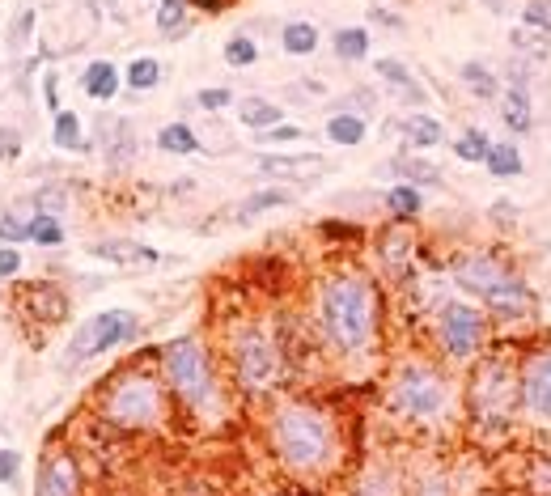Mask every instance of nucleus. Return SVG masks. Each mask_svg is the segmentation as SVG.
Wrapping results in <instances>:
<instances>
[{"label": "nucleus", "mask_w": 551, "mask_h": 496, "mask_svg": "<svg viewBox=\"0 0 551 496\" xmlns=\"http://www.w3.org/2000/svg\"><path fill=\"white\" fill-rule=\"evenodd\" d=\"M268 446L276 463L297 480H318L340 463V429L327 407L289 395L268 412Z\"/></svg>", "instance_id": "1"}, {"label": "nucleus", "mask_w": 551, "mask_h": 496, "mask_svg": "<svg viewBox=\"0 0 551 496\" xmlns=\"http://www.w3.org/2000/svg\"><path fill=\"white\" fill-rule=\"evenodd\" d=\"M318 331L331 352L357 361L378 348L382 335V297L365 272H331L318 285Z\"/></svg>", "instance_id": "2"}, {"label": "nucleus", "mask_w": 551, "mask_h": 496, "mask_svg": "<svg viewBox=\"0 0 551 496\" xmlns=\"http://www.w3.org/2000/svg\"><path fill=\"white\" fill-rule=\"evenodd\" d=\"M157 369H162L166 391L179 399L195 420L221 416L225 395H221V378H217V361H212L208 344L200 335H174L170 344L157 352Z\"/></svg>", "instance_id": "3"}, {"label": "nucleus", "mask_w": 551, "mask_h": 496, "mask_svg": "<svg viewBox=\"0 0 551 496\" xmlns=\"http://www.w3.org/2000/svg\"><path fill=\"white\" fill-rule=\"evenodd\" d=\"M166 412H170V391L162 382V369L153 374L145 365H128L98 391V420L119 433L162 429Z\"/></svg>", "instance_id": "4"}, {"label": "nucleus", "mask_w": 551, "mask_h": 496, "mask_svg": "<svg viewBox=\"0 0 551 496\" xmlns=\"http://www.w3.org/2000/svg\"><path fill=\"white\" fill-rule=\"evenodd\" d=\"M386 403L403 424L412 429H441L450 424L454 412H458V395H454V382L441 365L433 361H407L395 369L390 378V391H386Z\"/></svg>", "instance_id": "5"}, {"label": "nucleus", "mask_w": 551, "mask_h": 496, "mask_svg": "<svg viewBox=\"0 0 551 496\" xmlns=\"http://www.w3.org/2000/svg\"><path fill=\"white\" fill-rule=\"evenodd\" d=\"M450 276L462 293H475L484 306L501 318V323H513V318H526L535 310V293L530 285L509 268L501 255L492 251H462L450 259Z\"/></svg>", "instance_id": "6"}, {"label": "nucleus", "mask_w": 551, "mask_h": 496, "mask_svg": "<svg viewBox=\"0 0 551 496\" xmlns=\"http://www.w3.org/2000/svg\"><path fill=\"white\" fill-rule=\"evenodd\" d=\"M467 424L475 433H509L513 416L522 407V378L518 365L501 352H484L471 365L467 378Z\"/></svg>", "instance_id": "7"}, {"label": "nucleus", "mask_w": 551, "mask_h": 496, "mask_svg": "<svg viewBox=\"0 0 551 496\" xmlns=\"http://www.w3.org/2000/svg\"><path fill=\"white\" fill-rule=\"evenodd\" d=\"M229 369L246 399H263L280 386L284 374V348L272 327L263 323H238L229 331Z\"/></svg>", "instance_id": "8"}, {"label": "nucleus", "mask_w": 551, "mask_h": 496, "mask_svg": "<svg viewBox=\"0 0 551 496\" xmlns=\"http://www.w3.org/2000/svg\"><path fill=\"white\" fill-rule=\"evenodd\" d=\"M140 335V314L132 310H102L94 318H85V323L73 331V340L64 348V365H85V361H98L102 352H111L119 344H132Z\"/></svg>", "instance_id": "9"}, {"label": "nucleus", "mask_w": 551, "mask_h": 496, "mask_svg": "<svg viewBox=\"0 0 551 496\" xmlns=\"http://www.w3.org/2000/svg\"><path fill=\"white\" fill-rule=\"evenodd\" d=\"M437 344L441 352L454 361V365H467L475 361L479 352H484V340H488V314L471 306V301H446V306L437 310Z\"/></svg>", "instance_id": "10"}, {"label": "nucleus", "mask_w": 551, "mask_h": 496, "mask_svg": "<svg viewBox=\"0 0 551 496\" xmlns=\"http://www.w3.org/2000/svg\"><path fill=\"white\" fill-rule=\"evenodd\" d=\"M518 378H522V412L551 429V344L526 352Z\"/></svg>", "instance_id": "11"}, {"label": "nucleus", "mask_w": 551, "mask_h": 496, "mask_svg": "<svg viewBox=\"0 0 551 496\" xmlns=\"http://www.w3.org/2000/svg\"><path fill=\"white\" fill-rule=\"evenodd\" d=\"M30 496H81V467L73 450L51 446L43 454L39 471H34V492Z\"/></svg>", "instance_id": "12"}, {"label": "nucleus", "mask_w": 551, "mask_h": 496, "mask_svg": "<svg viewBox=\"0 0 551 496\" xmlns=\"http://www.w3.org/2000/svg\"><path fill=\"white\" fill-rule=\"evenodd\" d=\"M17 301L26 306V314L34 318L39 327H56V323H64L68 318V289H60V285H26V289H17Z\"/></svg>", "instance_id": "13"}, {"label": "nucleus", "mask_w": 551, "mask_h": 496, "mask_svg": "<svg viewBox=\"0 0 551 496\" xmlns=\"http://www.w3.org/2000/svg\"><path fill=\"white\" fill-rule=\"evenodd\" d=\"M373 246H378V259H382V268L390 276H407V268H412V255H416V242H412V229H407V221H390L386 229H378Z\"/></svg>", "instance_id": "14"}, {"label": "nucleus", "mask_w": 551, "mask_h": 496, "mask_svg": "<svg viewBox=\"0 0 551 496\" xmlns=\"http://www.w3.org/2000/svg\"><path fill=\"white\" fill-rule=\"evenodd\" d=\"M259 174H268V179H301V183H310V179H323L327 174V162L318 153H297V157H280V153H268V157H259Z\"/></svg>", "instance_id": "15"}, {"label": "nucleus", "mask_w": 551, "mask_h": 496, "mask_svg": "<svg viewBox=\"0 0 551 496\" xmlns=\"http://www.w3.org/2000/svg\"><path fill=\"white\" fill-rule=\"evenodd\" d=\"M90 255L106 259V263H119V268H157L162 255L145 242H132V238H106V242H90Z\"/></svg>", "instance_id": "16"}, {"label": "nucleus", "mask_w": 551, "mask_h": 496, "mask_svg": "<svg viewBox=\"0 0 551 496\" xmlns=\"http://www.w3.org/2000/svg\"><path fill=\"white\" fill-rule=\"evenodd\" d=\"M98 145L111 170H123L136 157V128L128 119H98Z\"/></svg>", "instance_id": "17"}, {"label": "nucleus", "mask_w": 551, "mask_h": 496, "mask_svg": "<svg viewBox=\"0 0 551 496\" xmlns=\"http://www.w3.org/2000/svg\"><path fill=\"white\" fill-rule=\"evenodd\" d=\"M501 119H505V128L513 136L535 128V102H530L526 85H505V90H501Z\"/></svg>", "instance_id": "18"}, {"label": "nucleus", "mask_w": 551, "mask_h": 496, "mask_svg": "<svg viewBox=\"0 0 551 496\" xmlns=\"http://www.w3.org/2000/svg\"><path fill=\"white\" fill-rule=\"evenodd\" d=\"M119 85H123V73H119L111 60L85 64V73H81V94L90 98V102H111V98L119 94Z\"/></svg>", "instance_id": "19"}, {"label": "nucleus", "mask_w": 551, "mask_h": 496, "mask_svg": "<svg viewBox=\"0 0 551 496\" xmlns=\"http://www.w3.org/2000/svg\"><path fill=\"white\" fill-rule=\"evenodd\" d=\"M373 73H378L382 81H390V85H395V90H399V98H407V102H416V106H424V102H429V90H424V85L412 77V68H407V64H399V60H373Z\"/></svg>", "instance_id": "20"}, {"label": "nucleus", "mask_w": 551, "mask_h": 496, "mask_svg": "<svg viewBox=\"0 0 551 496\" xmlns=\"http://www.w3.org/2000/svg\"><path fill=\"white\" fill-rule=\"evenodd\" d=\"M390 174H399V183H412V187H441V170L433 162H424V157H412V153H399L386 162Z\"/></svg>", "instance_id": "21"}, {"label": "nucleus", "mask_w": 551, "mask_h": 496, "mask_svg": "<svg viewBox=\"0 0 551 496\" xmlns=\"http://www.w3.org/2000/svg\"><path fill=\"white\" fill-rule=\"evenodd\" d=\"M399 132H403V145H412V149H437L446 140V128L433 115H403Z\"/></svg>", "instance_id": "22"}, {"label": "nucleus", "mask_w": 551, "mask_h": 496, "mask_svg": "<svg viewBox=\"0 0 551 496\" xmlns=\"http://www.w3.org/2000/svg\"><path fill=\"white\" fill-rule=\"evenodd\" d=\"M323 136L331 140V145L357 149V145H365V136H369V119H361V115H344V111H335V115L327 119V128H323Z\"/></svg>", "instance_id": "23"}, {"label": "nucleus", "mask_w": 551, "mask_h": 496, "mask_svg": "<svg viewBox=\"0 0 551 496\" xmlns=\"http://www.w3.org/2000/svg\"><path fill=\"white\" fill-rule=\"evenodd\" d=\"M386 212H390V221H407V225H412L424 212V191L412 187V183H395V187L386 191Z\"/></svg>", "instance_id": "24"}, {"label": "nucleus", "mask_w": 551, "mask_h": 496, "mask_svg": "<svg viewBox=\"0 0 551 496\" xmlns=\"http://www.w3.org/2000/svg\"><path fill=\"white\" fill-rule=\"evenodd\" d=\"M458 77H462V85H467V90H471V98H479V102H492V98H501V77H496L488 64L467 60V64L458 68Z\"/></svg>", "instance_id": "25"}, {"label": "nucleus", "mask_w": 551, "mask_h": 496, "mask_svg": "<svg viewBox=\"0 0 551 496\" xmlns=\"http://www.w3.org/2000/svg\"><path fill=\"white\" fill-rule=\"evenodd\" d=\"M238 119L251 132H272L276 123H284V111H280V102H268V98H242Z\"/></svg>", "instance_id": "26"}, {"label": "nucleus", "mask_w": 551, "mask_h": 496, "mask_svg": "<svg viewBox=\"0 0 551 496\" xmlns=\"http://www.w3.org/2000/svg\"><path fill=\"white\" fill-rule=\"evenodd\" d=\"M484 166H488L492 179H518V174L526 170V162H522V153H518L513 140H492V153H488Z\"/></svg>", "instance_id": "27"}, {"label": "nucleus", "mask_w": 551, "mask_h": 496, "mask_svg": "<svg viewBox=\"0 0 551 496\" xmlns=\"http://www.w3.org/2000/svg\"><path fill=\"white\" fill-rule=\"evenodd\" d=\"M331 47H335V56H340L344 64H357L369 56V30L365 26H340L331 34Z\"/></svg>", "instance_id": "28"}, {"label": "nucleus", "mask_w": 551, "mask_h": 496, "mask_svg": "<svg viewBox=\"0 0 551 496\" xmlns=\"http://www.w3.org/2000/svg\"><path fill=\"white\" fill-rule=\"evenodd\" d=\"M162 73H166V68L157 64L153 56H136L128 68H123V85H128V90H136V94H149V90H157V85H162Z\"/></svg>", "instance_id": "29"}, {"label": "nucleus", "mask_w": 551, "mask_h": 496, "mask_svg": "<svg viewBox=\"0 0 551 496\" xmlns=\"http://www.w3.org/2000/svg\"><path fill=\"white\" fill-rule=\"evenodd\" d=\"M51 140H56V149L90 153V140L81 136V119H77L73 111H56V123H51Z\"/></svg>", "instance_id": "30"}, {"label": "nucleus", "mask_w": 551, "mask_h": 496, "mask_svg": "<svg viewBox=\"0 0 551 496\" xmlns=\"http://www.w3.org/2000/svg\"><path fill=\"white\" fill-rule=\"evenodd\" d=\"M157 149L170 153V157H191L200 149V136H195L187 123H166V128L157 132Z\"/></svg>", "instance_id": "31"}, {"label": "nucleus", "mask_w": 551, "mask_h": 496, "mask_svg": "<svg viewBox=\"0 0 551 496\" xmlns=\"http://www.w3.org/2000/svg\"><path fill=\"white\" fill-rule=\"evenodd\" d=\"M284 204H293L289 191H255V196H246L238 208H234V221L238 225H251L259 212H268V208H284Z\"/></svg>", "instance_id": "32"}, {"label": "nucleus", "mask_w": 551, "mask_h": 496, "mask_svg": "<svg viewBox=\"0 0 551 496\" xmlns=\"http://www.w3.org/2000/svg\"><path fill=\"white\" fill-rule=\"evenodd\" d=\"M280 47H284V56H314V47H318V30L310 22H284L280 30Z\"/></svg>", "instance_id": "33"}, {"label": "nucleus", "mask_w": 551, "mask_h": 496, "mask_svg": "<svg viewBox=\"0 0 551 496\" xmlns=\"http://www.w3.org/2000/svg\"><path fill=\"white\" fill-rule=\"evenodd\" d=\"M488 153H492V140L484 128H467L458 140H454V157L458 162H475V166H484L488 162Z\"/></svg>", "instance_id": "34"}, {"label": "nucleus", "mask_w": 551, "mask_h": 496, "mask_svg": "<svg viewBox=\"0 0 551 496\" xmlns=\"http://www.w3.org/2000/svg\"><path fill=\"white\" fill-rule=\"evenodd\" d=\"M509 47L518 51V56H530V60H547L551 56V39L530 26H513L509 30Z\"/></svg>", "instance_id": "35"}, {"label": "nucleus", "mask_w": 551, "mask_h": 496, "mask_svg": "<svg viewBox=\"0 0 551 496\" xmlns=\"http://www.w3.org/2000/svg\"><path fill=\"white\" fill-rule=\"evenodd\" d=\"M187 9H191V0H162V5H157V30H162L166 39H179L187 30Z\"/></svg>", "instance_id": "36"}, {"label": "nucleus", "mask_w": 551, "mask_h": 496, "mask_svg": "<svg viewBox=\"0 0 551 496\" xmlns=\"http://www.w3.org/2000/svg\"><path fill=\"white\" fill-rule=\"evenodd\" d=\"M34 217V212H30ZM30 217H22L17 208H0V242L17 246V242H30Z\"/></svg>", "instance_id": "37"}, {"label": "nucleus", "mask_w": 551, "mask_h": 496, "mask_svg": "<svg viewBox=\"0 0 551 496\" xmlns=\"http://www.w3.org/2000/svg\"><path fill=\"white\" fill-rule=\"evenodd\" d=\"M30 242L34 246H64L60 217H43V212H34V217H30Z\"/></svg>", "instance_id": "38"}, {"label": "nucleus", "mask_w": 551, "mask_h": 496, "mask_svg": "<svg viewBox=\"0 0 551 496\" xmlns=\"http://www.w3.org/2000/svg\"><path fill=\"white\" fill-rule=\"evenodd\" d=\"M259 60V43L251 39V34H234V39L225 43V64L229 68H251Z\"/></svg>", "instance_id": "39"}, {"label": "nucleus", "mask_w": 551, "mask_h": 496, "mask_svg": "<svg viewBox=\"0 0 551 496\" xmlns=\"http://www.w3.org/2000/svg\"><path fill=\"white\" fill-rule=\"evenodd\" d=\"M64 208H68V191H64V187H39V191H34L30 212H43V217H60Z\"/></svg>", "instance_id": "40"}, {"label": "nucleus", "mask_w": 551, "mask_h": 496, "mask_svg": "<svg viewBox=\"0 0 551 496\" xmlns=\"http://www.w3.org/2000/svg\"><path fill=\"white\" fill-rule=\"evenodd\" d=\"M335 111L369 119L373 111H378V94H369V90H352V94H344V98H335Z\"/></svg>", "instance_id": "41"}, {"label": "nucleus", "mask_w": 551, "mask_h": 496, "mask_svg": "<svg viewBox=\"0 0 551 496\" xmlns=\"http://www.w3.org/2000/svg\"><path fill=\"white\" fill-rule=\"evenodd\" d=\"M522 26L539 30V34L551 39V0H526V5H522Z\"/></svg>", "instance_id": "42"}, {"label": "nucleus", "mask_w": 551, "mask_h": 496, "mask_svg": "<svg viewBox=\"0 0 551 496\" xmlns=\"http://www.w3.org/2000/svg\"><path fill=\"white\" fill-rule=\"evenodd\" d=\"M30 34H34V9H22V13H17V22H13V30H9V47L13 51H26Z\"/></svg>", "instance_id": "43"}, {"label": "nucleus", "mask_w": 551, "mask_h": 496, "mask_svg": "<svg viewBox=\"0 0 551 496\" xmlns=\"http://www.w3.org/2000/svg\"><path fill=\"white\" fill-rule=\"evenodd\" d=\"M306 132H301V123H276L272 132H259L263 145H293V140H301Z\"/></svg>", "instance_id": "44"}, {"label": "nucleus", "mask_w": 551, "mask_h": 496, "mask_svg": "<svg viewBox=\"0 0 551 496\" xmlns=\"http://www.w3.org/2000/svg\"><path fill=\"white\" fill-rule=\"evenodd\" d=\"M407 496H450V484L441 480L437 471H429V475H420V480L412 484V492H407Z\"/></svg>", "instance_id": "45"}, {"label": "nucleus", "mask_w": 551, "mask_h": 496, "mask_svg": "<svg viewBox=\"0 0 551 496\" xmlns=\"http://www.w3.org/2000/svg\"><path fill=\"white\" fill-rule=\"evenodd\" d=\"M22 480V454L17 450H0V484H17Z\"/></svg>", "instance_id": "46"}, {"label": "nucleus", "mask_w": 551, "mask_h": 496, "mask_svg": "<svg viewBox=\"0 0 551 496\" xmlns=\"http://www.w3.org/2000/svg\"><path fill=\"white\" fill-rule=\"evenodd\" d=\"M195 102L204 106V111H225L229 102H234V90H221V85H212V90H200Z\"/></svg>", "instance_id": "47"}, {"label": "nucleus", "mask_w": 551, "mask_h": 496, "mask_svg": "<svg viewBox=\"0 0 551 496\" xmlns=\"http://www.w3.org/2000/svg\"><path fill=\"white\" fill-rule=\"evenodd\" d=\"M22 157V136L13 128H0V162H17Z\"/></svg>", "instance_id": "48"}, {"label": "nucleus", "mask_w": 551, "mask_h": 496, "mask_svg": "<svg viewBox=\"0 0 551 496\" xmlns=\"http://www.w3.org/2000/svg\"><path fill=\"white\" fill-rule=\"evenodd\" d=\"M22 272V255H17V246H0V276H17Z\"/></svg>", "instance_id": "49"}, {"label": "nucleus", "mask_w": 551, "mask_h": 496, "mask_svg": "<svg viewBox=\"0 0 551 496\" xmlns=\"http://www.w3.org/2000/svg\"><path fill=\"white\" fill-rule=\"evenodd\" d=\"M369 17H373V22H382L386 30H403V17H399V13H390V9H382V5H373Z\"/></svg>", "instance_id": "50"}, {"label": "nucleus", "mask_w": 551, "mask_h": 496, "mask_svg": "<svg viewBox=\"0 0 551 496\" xmlns=\"http://www.w3.org/2000/svg\"><path fill=\"white\" fill-rule=\"evenodd\" d=\"M43 98H47L51 111H64V106H60V81H56V73H47V81H43Z\"/></svg>", "instance_id": "51"}, {"label": "nucleus", "mask_w": 551, "mask_h": 496, "mask_svg": "<svg viewBox=\"0 0 551 496\" xmlns=\"http://www.w3.org/2000/svg\"><path fill=\"white\" fill-rule=\"evenodd\" d=\"M492 217H496V221H513V217H518V208L501 200V204H492Z\"/></svg>", "instance_id": "52"}, {"label": "nucleus", "mask_w": 551, "mask_h": 496, "mask_svg": "<svg viewBox=\"0 0 551 496\" xmlns=\"http://www.w3.org/2000/svg\"><path fill=\"white\" fill-rule=\"evenodd\" d=\"M484 5H488L492 13H505V9H509V0H484Z\"/></svg>", "instance_id": "53"}]
</instances>
